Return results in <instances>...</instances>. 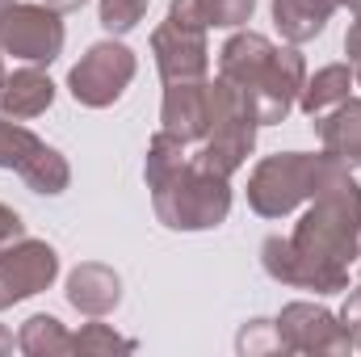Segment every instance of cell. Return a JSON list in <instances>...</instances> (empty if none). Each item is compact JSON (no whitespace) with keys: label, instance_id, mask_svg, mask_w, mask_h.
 Masks as SVG:
<instances>
[{"label":"cell","instance_id":"obj_1","mask_svg":"<svg viewBox=\"0 0 361 357\" xmlns=\"http://www.w3.org/2000/svg\"><path fill=\"white\" fill-rule=\"evenodd\" d=\"M361 261V185L353 173L332 181L311 198L294 236H269L261 244V265L273 282L336 294L349 290V265Z\"/></svg>","mask_w":361,"mask_h":357},{"label":"cell","instance_id":"obj_2","mask_svg":"<svg viewBox=\"0 0 361 357\" xmlns=\"http://www.w3.org/2000/svg\"><path fill=\"white\" fill-rule=\"evenodd\" d=\"M219 76L240 85L252 97L261 126L286 122V114L298 105V92L307 85V63L294 47H273L265 34H231L219 55Z\"/></svg>","mask_w":361,"mask_h":357},{"label":"cell","instance_id":"obj_3","mask_svg":"<svg viewBox=\"0 0 361 357\" xmlns=\"http://www.w3.org/2000/svg\"><path fill=\"white\" fill-rule=\"evenodd\" d=\"M349 173V164H341L336 156H307V152H281L265 156L252 177H248V206L265 219H281L294 206L311 202L319 189H328L332 181Z\"/></svg>","mask_w":361,"mask_h":357},{"label":"cell","instance_id":"obj_4","mask_svg":"<svg viewBox=\"0 0 361 357\" xmlns=\"http://www.w3.org/2000/svg\"><path fill=\"white\" fill-rule=\"evenodd\" d=\"M257 126H261V118H257V105L248 92L223 76L210 80V131H206V147L193 160L219 177H231L248 160V152L257 143Z\"/></svg>","mask_w":361,"mask_h":357},{"label":"cell","instance_id":"obj_5","mask_svg":"<svg viewBox=\"0 0 361 357\" xmlns=\"http://www.w3.org/2000/svg\"><path fill=\"white\" fill-rule=\"evenodd\" d=\"M152 202H156V214H160L164 227H173V231H206V227H219L227 219L231 189H227V177H219L206 164L189 160L173 181L152 189Z\"/></svg>","mask_w":361,"mask_h":357},{"label":"cell","instance_id":"obj_6","mask_svg":"<svg viewBox=\"0 0 361 357\" xmlns=\"http://www.w3.org/2000/svg\"><path fill=\"white\" fill-rule=\"evenodd\" d=\"M0 51L25 63H51L63 51V21L51 4H8L0 13Z\"/></svg>","mask_w":361,"mask_h":357},{"label":"cell","instance_id":"obj_7","mask_svg":"<svg viewBox=\"0 0 361 357\" xmlns=\"http://www.w3.org/2000/svg\"><path fill=\"white\" fill-rule=\"evenodd\" d=\"M135 55H130V47H122V42H97L89 47V55L72 68V76H68V85H72V97L80 101V105H89V109H105V105H114L126 85L135 80Z\"/></svg>","mask_w":361,"mask_h":357},{"label":"cell","instance_id":"obj_8","mask_svg":"<svg viewBox=\"0 0 361 357\" xmlns=\"http://www.w3.org/2000/svg\"><path fill=\"white\" fill-rule=\"evenodd\" d=\"M273 324L281 332L286 353H353V341H349L341 315H332L328 307L290 303V307H281V315Z\"/></svg>","mask_w":361,"mask_h":357},{"label":"cell","instance_id":"obj_9","mask_svg":"<svg viewBox=\"0 0 361 357\" xmlns=\"http://www.w3.org/2000/svg\"><path fill=\"white\" fill-rule=\"evenodd\" d=\"M55 273H59V257L42 240L21 236L17 244L0 248V311L38 294V290H47L55 282Z\"/></svg>","mask_w":361,"mask_h":357},{"label":"cell","instance_id":"obj_10","mask_svg":"<svg viewBox=\"0 0 361 357\" xmlns=\"http://www.w3.org/2000/svg\"><path fill=\"white\" fill-rule=\"evenodd\" d=\"M152 55H156V68H160L164 85L206 80L210 51H206V30H197V25H180V21L169 17L152 34Z\"/></svg>","mask_w":361,"mask_h":357},{"label":"cell","instance_id":"obj_11","mask_svg":"<svg viewBox=\"0 0 361 357\" xmlns=\"http://www.w3.org/2000/svg\"><path fill=\"white\" fill-rule=\"evenodd\" d=\"M160 131L177 135L180 143H197L210 131V80H180L164 89Z\"/></svg>","mask_w":361,"mask_h":357},{"label":"cell","instance_id":"obj_12","mask_svg":"<svg viewBox=\"0 0 361 357\" xmlns=\"http://www.w3.org/2000/svg\"><path fill=\"white\" fill-rule=\"evenodd\" d=\"M118 298H122V277L109 265L89 261V265L72 269V277H68V303H72L80 315L101 320V315H109V311L118 307Z\"/></svg>","mask_w":361,"mask_h":357},{"label":"cell","instance_id":"obj_13","mask_svg":"<svg viewBox=\"0 0 361 357\" xmlns=\"http://www.w3.org/2000/svg\"><path fill=\"white\" fill-rule=\"evenodd\" d=\"M51 101H55V85L38 68H21L0 80V114L4 118H17V122L38 118L51 109Z\"/></svg>","mask_w":361,"mask_h":357},{"label":"cell","instance_id":"obj_14","mask_svg":"<svg viewBox=\"0 0 361 357\" xmlns=\"http://www.w3.org/2000/svg\"><path fill=\"white\" fill-rule=\"evenodd\" d=\"M341 8V0H273V25L286 42H311L324 34L328 17Z\"/></svg>","mask_w":361,"mask_h":357},{"label":"cell","instance_id":"obj_15","mask_svg":"<svg viewBox=\"0 0 361 357\" xmlns=\"http://www.w3.org/2000/svg\"><path fill=\"white\" fill-rule=\"evenodd\" d=\"M319 139H324V152L336 156L341 164L357 169L361 164V101H341L328 118H319Z\"/></svg>","mask_w":361,"mask_h":357},{"label":"cell","instance_id":"obj_16","mask_svg":"<svg viewBox=\"0 0 361 357\" xmlns=\"http://www.w3.org/2000/svg\"><path fill=\"white\" fill-rule=\"evenodd\" d=\"M257 0H173L169 17L180 25H197V30H210V25H223V30H235L252 17Z\"/></svg>","mask_w":361,"mask_h":357},{"label":"cell","instance_id":"obj_17","mask_svg":"<svg viewBox=\"0 0 361 357\" xmlns=\"http://www.w3.org/2000/svg\"><path fill=\"white\" fill-rule=\"evenodd\" d=\"M353 68L349 63H332V68H324V72H315L302 92H298V105H302V114H328V109H336L341 101H349V92H353Z\"/></svg>","mask_w":361,"mask_h":357},{"label":"cell","instance_id":"obj_18","mask_svg":"<svg viewBox=\"0 0 361 357\" xmlns=\"http://www.w3.org/2000/svg\"><path fill=\"white\" fill-rule=\"evenodd\" d=\"M189 160H193L189 143H180L177 135H169V131H156V139L147 143V164H143L147 189H160L164 181H173Z\"/></svg>","mask_w":361,"mask_h":357},{"label":"cell","instance_id":"obj_19","mask_svg":"<svg viewBox=\"0 0 361 357\" xmlns=\"http://www.w3.org/2000/svg\"><path fill=\"white\" fill-rule=\"evenodd\" d=\"M17 349L30 357H55V353H72V337L55 315H30L17 332Z\"/></svg>","mask_w":361,"mask_h":357},{"label":"cell","instance_id":"obj_20","mask_svg":"<svg viewBox=\"0 0 361 357\" xmlns=\"http://www.w3.org/2000/svg\"><path fill=\"white\" fill-rule=\"evenodd\" d=\"M17 177L25 181L34 193H63V189H68V181H72V169H68V160H63L55 147L38 143V152L17 169Z\"/></svg>","mask_w":361,"mask_h":357},{"label":"cell","instance_id":"obj_21","mask_svg":"<svg viewBox=\"0 0 361 357\" xmlns=\"http://www.w3.org/2000/svg\"><path fill=\"white\" fill-rule=\"evenodd\" d=\"M38 143H42V139H38L34 131H25L17 118H4V114H0V169H13V173H17V169L38 152Z\"/></svg>","mask_w":361,"mask_h":357},{"label":"cell","instance_id":"obj_22","mask_svg":"<svg viewBox=\"0 0 361 357\" xmlns=\"http://www.w3.org/2000/svg\"><path fill=\"white\" fill-rule=\"evenodd\" d=\"M130 349H135V341L118 337V332L105 328V324H85V328L72 337V353H130Z\"/></svg>","mask_w":361,"mask_h":357},{"label":"cell","instance_id":"obj_23","mask_svg":"<svg viewBox=\"0 0 361 357\" xmlns=\"http://www.w3.org/2000/svg\"><path fill=\"white\" fill-rule=\"evenodd\" d=\"M147 13V0H101V25L109 34H130Z\"/></svg>","mask_w":361,"mask_h":357},{"label":"cell","instance_id":"obj_24","mask_svg":"<svg viewBox=\"0 0 361 357\" xmlns=\"http://www.w3.org/2000/svg\"><path fill=\"white\" fill-rule=\"evenodd\" d=\"M240 353L257 357V353H286V345H281V332H277V324L273 320H252L244 332H240Z\"/></svg>","mask_w":361,"mask_h":357},{"label":"cell","instance_id":"obj_25","mask_svg":"<svg viewBox=\"0 0 361 357\" xmlns=\"http://www.w3.org/2000/svg\"><path fill=\"white\" fill-rule=\"evenodd\" d=\"M341 324H345V332H349L353 349L361 353V282L349 290V303H345V311H341Z\"/></svg>","mask_w":361,"mask_h":357},{"label":"cell","instance_id":"obj_26","mask_svg":"<svg viewBox=\"0 0 361 357\" xmlns=\"http://www.w3.org/2000/svg\"><path fill=\"white\" fill-rule=\"evenodd\" d=\"M21 236H25V223H21V214H17V210H8V206L0 202V248L17 244Z\"/></svg>","mask_w":361,"mask_h":357},{"label":"cell","instance_id":"obj_27","mask_svg":"<svg viewBox=\"0 0 361 357\" xmlns=\"http://www.w3.org/2000/svg\"><path fill=\"white\" fill-rule=\"evenodd\" d=\"M345 51H349V68H353V76H357V85H361V17L345 34Z\"/></svg>","mask_w":361,"mask_h":357},{"label":"cell","instance_id":"obj_28","mask_svg":"<svg viewBox=\"0 0 361 357\" xmlns=\"http://www.w3.org/2000/svg\"><path fill=\"white\" fill-rule=\"evenodd\" d=\"M42 4H51L55 13H72V8H80L85 0H42Z\"/></svg>","mask_w":361,"mask_h":357},{"label":"cell","instance_id":"obj_29","mask_svg":"<svg viewBox=\"0 0 361 357\" xmlns=\"http://www.w3.org/2000/svg\"><path fill=\"white\" fill-rule=\"evenodd\" d=\"M4 353H13V332L0 324V357H4Z\"/></svg>","mask_w":361,"mask_h":357},{"label":"cell","instance_id":"obj_30","mask_svg":"<svg viewBox=\"0 0 361 357\" xmlns=\"http://www.w3.org/2000/svg\"><path fill=\"white\" fill-rule=\"evenodd\" d=\"M341 4H349V8H353V13L361 17V0H341Z\"/></svg>","mask_w":361,"mask_h":357},{"label":"cell","instance_id":"obj_31","mask_svg":"<svg viewBox=\"0 0 361 357\" xmlns=\"http://www.w3.org/2000/svg\"><path fill=\"white\" fill-rule=\"evenodd\" d=\"M8 4H13V0H0V13H4V8H8Z\"/></svg>","mask_w":361,"mask_h":357},{"label":"cell","instance_id":"obj_32","mask_svg":"<svg viewBox=\"0 0 361 357\" xmlns=\"http://www.w3.org/2000/svg\"><path fill=\"white\" fill-rule=\"evenodd\" d=\"M0 80H4V63H0Z\"/></svg>","mask_w":361,"mask_h":357}]
</instances>
